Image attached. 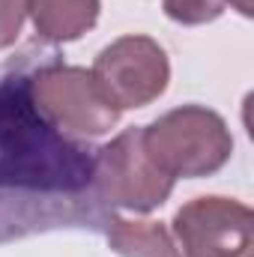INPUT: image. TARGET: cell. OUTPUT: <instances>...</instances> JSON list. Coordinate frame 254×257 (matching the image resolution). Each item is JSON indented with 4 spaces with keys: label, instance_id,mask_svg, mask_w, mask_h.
<instances>
[{
    "label": "cell",
    "instance_id": "cell-4",
    "mask_svg": "<svg viewBox=\"0 0 254 257\" xmlns=\"http://www.w3.org/2000/svg\"><path fill=\"white\" fill-rule=\"evenodd\" d=\"M90 183L111 206L129 212H153L171 197L177 180H171L150 159L144 147V128H126L93 156Z\"/></svg>",
    "mask_w": 254,
    "mask_h": 257
},
{
    "label": "cell",
    "instance_id": "cell-10",
    "mask_svg": "<svg viewBox=\"0 0 254 257\" xmlns=\"http://www.w3.org/2000/svg\"><path fill=\"white\" fill-rule=\"evenodd\" d=\"M33 0H0V48L15 45Z\"/></svg>",
    "mask_w": 254,
    "mask_h": 257
},
{
    "label": "cell",
    "instance_id": "cell-11",
    "mask_svg": "<svg viewBox=\"0 0 254 257\" xmlns=\"http://www.w3.org/2000/svg\"><path fill=\"white\" fill-rule=\"evenodd\" d=\"M224 3H230L239 15H245V18H251L254 15V0H224Z\"/></svg>",
    "mask_w": 254,
    "mask_h": 257
},
{
    "label": "cell",
    "instance_id": "cell-1",
    "mask_svg": "<svg viewBox=\"0 0 254 257\" xmlns=\"http://www.w3.org/2000/svg\"><path fill=\"white\" fill-rule=\"evenodd\" d=\"M93 180V156L36 111L24 78L0 81V186L81 192Z\"/></svg>",
    "mask_w": 254,
    "mask_h": 257
},
{
    "label": "cell",
    "instance_id": "cell-3",
    "mask_svg": "<svg viewBox=\"0 0 254 257\" xmlns=\"http://www.w3.org/2000/svg\"><path fill=\"white\" fill-rule=\"evenodd\" d=\"M27 84L36 111L60 135L99 138L111 132L120 120V111L105 99L90 69L45 66Z\"/></svg>",
    "mask_w": 254,
    "mask_h": 257
},
{
    "label": "cell",
    "instance_id": "cell-7",
    "mask_svg": "<svg viewBox=\"0 0 254 257\" xmlns=\"http://www.w3.org/2000/svg\"><path fill=\"white\" fill-rule=\"evenodd\" d=\"M99 0H33L36 33L48 42H72L99 21Z\"/></svg>",
    "mask_w": 254,
    "mask_h": 257
},
{
    "label": "cell",
    "instance_id": "cell-8",
    "mask_svg": "<svg viewBox=\"0 0 254 257\" xmlns=\"http://www.w3.org/2000/svg\"><path fill=\"white\" fill-rule=\"evenodd\" d=\"M108 242L120 257H189L162 221L111 218Z\"/></svg>",
    "mask_w": 254,
    "mask_h": 257
},
{
    "label": "cell",
    "instance_id": "cell-5",
    "mask_svg": "<svg viewBox=\"0 0 254 257\" xmlns=\"http://www.w3.org/2000/svg\"><path fill=\"white\" fill-rule=\"evenodd\" d=\"M93 78L105 99L123 114L156 102L171 81V63L165 48L150 36H120L96 54Z\"/></svg>",
    "mask_w": 254,
    "mask_h": 257
},
{
    "label": "cell",
    "instance_id": "cell-6",
    "mask_svg": "<svg viewBox=\"0 0 254 257\" xmlns=\"http://www.w3.org/2000/svg\"><path fill=\"white\" fill-rule=\"evenodd\" d=\"M171 233L189 257H254V212L233 197H194L177 209Z\"/></svg>",
    "mask_w": 254,
    "mask_h": 257
},
{
    "label": "cell",
    "instance_id": "cell-2",
    "mask_svg": "<svg viewBox=\"0 0 254 257\" xmlns=\"http://www.w3.org/2000/svg\"><path fill=\"white\" fill-rule=\"evenodd\" d=\"M150 159L171 177H209L233 156V135L221 114L203 105H183L144 126Z\"/></svg>",
    "mask_w": 254,
    "mask_h": 257
},
{
    "label": "cell",
    "instance_id": "cell-9",
    "mask_svg": "<svg viewBox=\"0 0 254 257\" xmlns=\"http://www.w3.org/2000/svg\"><path fill=\"white\" fill-rule=\"evenodd\" d=\"M224 12V0H165V15L177 24H206Z\"/></svg>",
    "mask_w": 254,
    "mask_h": 257
}]
</instances>
